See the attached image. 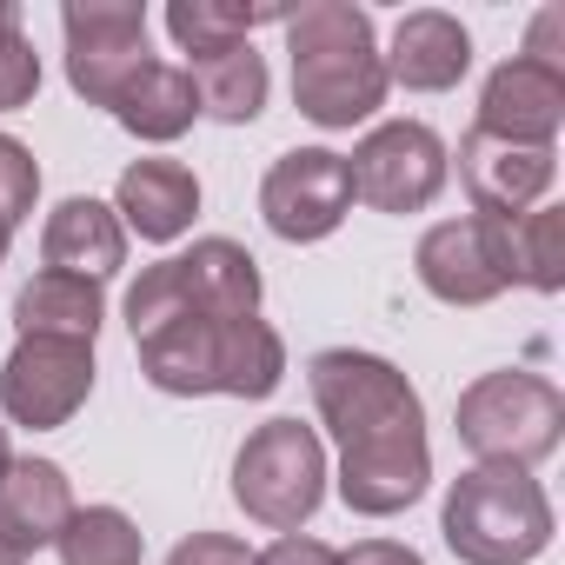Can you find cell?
Masks as SVG:
<instances>
[{
  "instance_id": "obj_1",
  "label": "cell",
  "mask_w": 565,
  "mask_h": 565,
  "mask_svg": "<svg viewBox=\"0 0 565 565\" xmlns=\"http://www.w3.org/2000/svg\"><path fill=\"white\" fill-rule=\"evenodd\" d=\"M313 406L340 439V499L360 519H393L433 486L426 406L413 380L360 347H327L307 360Z\"/></svg>"
},
{
  "instance_id": "obj_2",
  "label": "cell",
  "mask_w": 565,
  "mask_h": 565,
  "mask_svg": "<svg viewBox=\"0 0 565 565\" xmlns=\"http://www.w3.org/2000/svg\"><path fill=\"white\" fill-rule=\"evenodd\" d=\"M287 54H294V107L313 127L347 134L386 107L373 14L353 8V0H313V8H300L287 21Z\"/></svg>"
},
{
  "instance_id": "obj_3",
  "label": "cell",
  "mask_w": 565,
  "mask_h": 565,
  "mask_svg": "<svg viewBox=\"0 0 565 565\" xmlns=\"http://www.w3.org/2000/svg\"><path fill=\"white\" fill-rule=\"evenodd\" d=\"M439 532L459 565H532L552 545V499L525 466H472L452 479Z\"/></svg>"
},
{
  "instance_id": "obj_4",
  "label": "cell",
  "mask_w": 565,
  "mask_h": 565,
  "mask_svg": "<svg viewBox=\"0 0 565 565\" xmlns=\"http://www.w3.org/2000/svg\"><path fill=\"white\" fill-rule=\"evenodd\" d=\"M173 313H206V320H246L259 313V259L213 233V239H193L186 253L147 266L134 287H127V327L147 333Z\"/></svg>"
},
{
  "instance_id": "obj_5",
  "label": "cell",
  "mask_w": 565,
  "mask_h": 565,
  "mask_svg": "<svg viewBox=\"0 0 565 565\" xmlns=\"http://www.w3.org/2000/svg\"><path fill=\"white\" fill-rule=\"evenodd\" d=\"M459 439L479 466H539L565 439V399L545 373H486L459 393Z\"/></svg>"
},
{
  "instance_id": "obj_6",
  "label": "cell",
  "mask_w": 565,
  "mask_h": 565,
  "mask_svg": "<svg viewBox=\"0 0 565 565\" xmlns=\"http://www.w3.org/2000/svg\"><path fill=\"white\" fill-rule=\"evenodd\" d=\"M233 499L266 532H300L327 499V446L300 419H266L233 459Z\"/></svg>"
},
{
  "instance_id": "obj_7",
  "label": "cell",
  "mask_w": 565,
  "mask_h": 565,
  "mask_svg": "<svg viewBox=\"0 0 565 565\" xmlns=\"http://www.w3.org/2000/svg\"><path fill=\"white\" fill-rule=\"evenodd\" d=\"M347 173H353V200H366L373 213H426L446 193L452 160L426 120H386L347 153Z\"/></svg>"
},
{
  "instance_id": "obj_8",
  "label": "cell",
  "mask_w": 565,
  "mask_h": 565,
  "mask_svg": "<svg viewBox=\"0 0 565 565\" xmlns=\"http://www.w3.org/2000/svg\"><path fill=\"white\" fill-rule=\"evenodd\" d=\"M512 220H486V213H466V220H439L419 233V253H413V273L419 287L446 307H486L512 287Z\"/></svg>"
},
{
  "instance_id": "obj_9",
  "label": "cell",
  "mask_w": 565,
  "mask_h": 565,
  "mask_svg": "<svg viewBox=\"0 0 565 565\" xmlns=\"http://www.w3.org/2000/svg\"><path fill=\"white\" fill-rule=\"evenodd\" d=\"M67 87L87 107H114L120 87L147 67V8L140 0H74L61 8Z\"/></svg>"
},
{
  "instance_id": "obj_10",
  "label": "cell",
  "mask_w": 565,
  "mask_h": 565,
  "mask_svg": "<svg viewBox=\"0 0 565 565\" xmlns=\"http://www.w3.org/2000/svg\"><path fill=\"white\" fill-rule=\"evenodd\" d=\"M259 213L287 246H313L327 233H340V220L353 213V173L347 153L333 147H294L279 153L259 180Z\"/></svg>"
},
{
  "instance_id": "obj_11",
  "label": "cell",
  "mask_w": 565,
  "mask_h": 565,
  "mask_svg": "<svg viewBox=\"0 0 565 565\" xmlns=\"http://www.w3.org/2000/svg\"><path fill=\"white\" fill-rule=\"evenodd\" d=\"M94 393V347L74 340H14L8 366H0V419L54 433L67 426Z\"/></svg>"
},
{
  "instance_id": "obj_12",
  "label": "cell",
  "mask_w": 565,
  "mask_h": 565,
  "mask_svg": "<svg viewBox=\"0 0 565 565\" xmlns=\"http://www.w3.org/2000/svg\"><path fill=\"white\" fill-rule=\"evenodd\" d=\"M565 127V74L539 67L525 54L499 61L479 87V134L512 140V147H552Z\"/></svg>"
},
{
  "instance_id": "obj_13",
  "label": "cell",
  "mask_w": 565,
  "mask_h": 565,
  "mask_svg": "<svg viewBox=\"0 0 565 565\" xmlns=\"http://www.w3.org/2000/svg\"><path fill=\"white\" fill-rule=\"evenodd\" d=\"M459 180H466V193L486 220H519L552 193L558 153L552 147H512V140H492V134L472 127L459 140Z\"/></svg>"
},
{
  "instance_id": "obj_14",
  "label": "cell",
  "mask_w": 565,
  "mask_h": 565,
  "mask_svg": "<svg viewBox=\"0 0 565 565\" xmlns=\"http://www.w3.org/2000/svg\"><path fill=\"white\" fill-rule=\"evenodd\" d=\"M380 67H386V87L446 94V87H459L466 67H472V34H466L452 14H439V8H419V14H406V21L393 28V47L380 54Z\"/></svg>"
},
{
  "instance_id": "obj_15",
  "label": "cell",
  "mask_w": 565,
  "mask_h": 565,
  "mask_svg": "<svg viewBox=\"0 0 565 565\" xmlns=\"http://www.w3.org/2000/svg\"><path fill=\"white\" fill-rule=\"evenodd\" d=\"M41 259H47V273H74V279H94V287H100L107 273L127 266V226H120V213L107 200L74 193V200H61L47 213Z\"/></svg>"
},
{
  "instance_id": "obj_16",
  "label": "cell",
  "mask_w": 565,
  "mask_h": 565,
  "mask_svg": "<svg viewBox=\"0 0 565 565\" xmlns=\"http://www.w3.org/2000/svg\"><path fill=\"white\" fill-rule=\"evenodd\" d=\"M74 519V486L54 459H8L0 472V539L21 558H34L41 545L61 539V525Z\"/></svg>"
},
{
  "instance_id": "obj_17",
  "label": "cell",
  "mask_w": 565,
  "mask_h": 565,
  "mask_svg": "<svg viewBox=\"0 0 565 565\" xmlns=\"http://www.w3.org/2000/svg\"><path fill=\"white\" fill-rule=\"evenodd\" d=\"M114 213H120V226H134L140 239L167 246V239H180V233L193 226V213H200V180H193L180 160H134V167L120 173V186H114Z\"/></svg>"
},
{
  "instance_id": "obj_18",
  "label": "cell",
  "mask_w": 565,
  "mask_h": 565,
  "mask_svg": "<svg viewBox=\"0 0 565 565\" xmlns=\"http://www.w3.org/2000/svg\"><path fill=\"white\" fill-rule=\"evenodd\" d=\"M107 307H100V287L94 279H74V273H34L28 287L14 294V333L21 340H74V347H94Z\"/></svg>"
},
{
  "instance_id": "obj_19",
  "label": "cell",
  "mask_w": 565,
  "mask_h": 565,
  "mask_svg": "<svg viewBox=\"0 0 565 565\" xmlns=\"http://www.w3.org/2000/svg\"><path fill=\"white\" fill-rule=\"evenodd\" d=\"M134 140H147V147H167V140H180L193 120H200V94H193V81H186V67H167V61H147L127 87H120V100L107 107Z\"/></svg>"
},
{
  "instance_id": "obj_20",
  "label": "cell",
  "mask_w": 565,
  "mask_h": 565,
  "mask_svg": "<svg viewBox=\"0 0 565 565\" xmlns=\"http://www.w3.org/2000/svg\"><path fill=\"white\" fill-rule=\"evenodd\" d=\"M186 81H193V94H200V114L220 120V127H253V120L266 114V87H273V74H266V61L253 54V41L220 47V54H200V61L186 67Z\"/></svg>"
},
{
  "instance_id": "obj_21",
  "label": "cell",
  "mask_w": 565,
  "mask_h": 565,
  "mask_svg": "<svg viewBox=\"0 0 565 565\" xmlns=\"http://www.w3.org/2000/svg\"><path fill=\"white\" fill-rule=\"evenodd\" d=\"M279 380H287V340H279L259 313L226 320L220 327V380H213V393H226V399H266Z\"/></svg>"
},
{
  "instance_id": "obj_22",
  "label": "cell",
  "mask_w": 565,
  "mask_h": 565,
  "mask_svg": "<svg viewBox=\"0 0 565 565\" xmlns=\"http://www.w3.org/2000/svg\"><path fill=\"white\" fill-rule=\"evenodd\" d=\"M273 21H294V8H279V0H259V8H233V0H173L167 8V34L180 41L186 61L239 47V41H253V28H273Z\"/></svg>"
},
{
  "instance_id": "obj_23",
  "label": "cell",
  "mask_w": 565,
  "mask_h": 565,
  "mask_svg": "<svg viewBox=\"0 0 565 565\" xmlns=\"http://www.w3.org/2000/svg\"><path fill=\"white\" fill-rule=\"evenodd\" d=\"M54 552H61V565H140L147 539H140V525L120 505H74V519L61 525Z\"/></svg>"
},
{
  "instance_id": "obj_24",
  "label": "cell",
  "mask_w": 565,
  "mask_h": 565,
  "mask_svg": "<svg viewBox=\"0 0 565 565\" xmlns=\"http://www.w3.org/2000/svg\"><path fill=\"white\" fill-rule=\"evenodd\" d=\"M505 233H512V287L558 294L565 287V206H532Z\"/></svg>"
},
{
  "instance_id": "obj_25",
  "label": "cell",
  "mask_w": 565,
  "mask_h": 565,
  "mask_svg": "<svg viewBox=\"0 0 565 565\" xmlns=\"http://www.w3.org/2000/svg\"><path fill=\"white\" fill-rule=\"evenodd\" d=\"M41 94V54L21 34V8L0 0V114H21Z\"/></svg>"
},
{
  "instance_id": "obj_26",
  "label": "cell",
  "mask_w": 565,
  "mask_h": 565,
  "mask_svg": "<svg viewBox=\"0 0 565 565\" xmlns=\"http://www.w3.org/2000/svg\"><path fill=\"white\" fill-rule=\"evenodd\" d=\"M34 200H41V167H34V153H28L14 134H0V220L21 226V220L34 213Z\"/></svg>"
},
{
  "instance_id": "obj_27",
  "label": "cell",
  "mask_w": 565,
  "mask_h": 565,
  "mask_svg": "<svg viewBox=\"0 0 565 565\" xmlns=\"http://www.w3.org/2000/svg\"><path fill=\"white\" fill-rule=\"evenodd\" d=\"M167 565H253V552H246V539H233V532H186V539L167 552Z\"/></svg>"
},
{
  "instance_id": "obj_28",
  "label": "cell",
  "mask_w": 565,
  "mask_h": 565,
  "mask_svg": "<svg viewBox=\"0 0 565 565\" xmlns=\"http://www.w3.org/2000/svg\"><path fill=\"white\" fill-rule=\"evenodd\" d=\"M253 565H340V552L327 539H307V532H279L266 552H253Z\"/></svg>"
},
{
  "instance_id": "obj_29",
  "label": "cell",
  "mask_w": 565,
  "mask_h": 565,
  "mask_svg": "<svg viewBox=\"0 0 565 565\" xmlns=\"http://www.w3.org/2000/svg\"><path fill=\"white\" fill-rule=\"evenodd\" d=\"M340 565H426L413 545H393V539H360L353 552H340Z\"/></svg>"
},
{
  "instance_id": "obj_30",
  "label": "cell",
  "mask_w": 565,
  "mask_h": 565,
  "mask_svg": "<svg viewBox=\"0 0 565 565\" xmlns=\"http://www.w3.org/2000/svg\"><path fill=\"white\" fill-rule=\"evenodd\" d=\"M558 28H565V14H558V8H545V14L532 21V47H525V61H539V67H558V74H565V61H558Z\"/></svg>"
},
{
  "instance_id": "obj_31",
  "label": "cell",
  "mask_w": 565,
  "mask_h": 565,
  "mask_svg": "<svg viewBox=\"0 0 565 565\" xmlns=\"http://www.w3.org/2000/svg\"><path fill=\"white\" fill-rule=\"evenodd\" d=\"M8 246H14V226H8V220H0V266H8Z\"/></svg>"
},
{
  "instance_id": "obj_32",
  "label": "cell",
  "mask_w": 565,
  "mask_h": 565,
  "mask_svg": "<svg viewBox=\"0 0 565 565\" xmlns=\"http://www.w3.org/2000/svg\"><path fill=\"white\" fill-rule=\"evenodd\" d=\"M0 565H28V558H21V552H14L8 539H0Z\"/></svg>"
},
{
  "instance_id": "obj_33",
  "label": "cell",
  "mask_w": 565,
  "mask_h": 565,
  "mask_svg": "<svg viewBox=\"0 0 565 565\" xmlns=\"http://www.w3.org/2000/svg\"><path fill=\"white\" fill-rule=\"evenodd\" d=\"M8 459H14V452H8V419H0V472H8Z\"/></svg>"
}]
</instances>
